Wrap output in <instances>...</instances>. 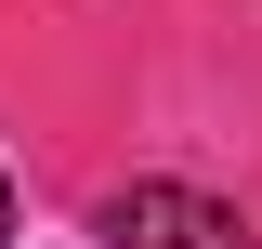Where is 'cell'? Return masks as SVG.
Instances as JSON below:
<instances>
[{
    "instance_id": "obj_1",
    "label": "cell",
    "mask_w": 262,
    "mask_h": 249,
    "mask_svg": "<svg viewBox=\"0 0 262 249\" xmlns=\"http://www.w3.org/2000/svg\"><path fill=\"white\" fill-rule=\"evenodd\" d=\"M105 249H249V223H236L210 184L144 171V184H118V197H105Z\"/></svg>"
},
{
    "instance_id": "obj_2",
    "label": "cell",
    "mask_w": 262,
    "mask_h": 249,
    "mask_svg": "<svg viewBox=\"0 0 262 249\" xmlns=\"http://www.w3.org/2000/svg\"><path fill=\"white\" fill-rule=\"evenodd\" d=\"M0 236H13V171H0Z\"/></svg>"
}]
</instances>
